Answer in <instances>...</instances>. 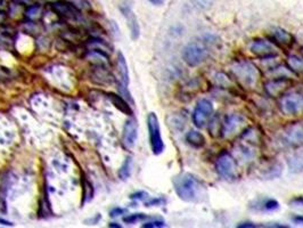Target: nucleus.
Segmentation results:
<instances>
[{
	"mask_svg": "<svg viewBox=\"0 0 303 228\" xmlns=\"http://www.w3.org/2000/svg\"><path fill=\"white\" fill-rule=\"evenodd\" d=\"M292 221L297 225H303V216H294L292 217Z\"/></svg>",
	"mask_w": 303,
	"mask_h": 228,
	"instance_id": "nucleus-34",
	"label": "nucleus"
},
{
	"mask_svg": "<svg viewBox=\"0 0 303 228\" xmlns=\"http://www.w3.org/2000/svg\"><path fill=\"white\" fill-rule=\"evenodd\" d=\"M293 87V81L288 77H275L264 83L266 94L270 97H281Z\"/></svg>",
	"mask_w": 303,
	"mask_h": 228,
	"instance_id": "nucleus-13",
	"label": "nucleus"
},
{
	"mask_svg": "<svg viewBox=\"0 0 303 228\" xmlns=\"http://www.w3.org/2000/svg\"><path fill=\"white\" fill-rule=\"evenodd\" d=\"M287 68L292 73L303 74V57L300 55H290L287 57Z\"/></svg>",
	"mask_w": 303,
	"mask_h": 228,
	"instance_id": "nucleus-23",
	"label": "nucleus"
},
{
	"mask_svg": "<svg viewBox=\"0 0 303 228\" xmlns=\"http://www.w3.org/2000/svg\"><path fill=\"white\" fill-rule=\"evenodd\" d=\"M246 127V119L242 114L233 113L221 121V128H220V136L223 138H232L236 135L243 133Z\"/></svg>",
	"mask_w": 303,
	"mask_h": 228,
	"instance_id": "nucleus-6",
	"label": "nucleus"
},
{
	"mask_svg": "<svg viewBox=\"0 0 303 228\" xmlns=\"http://www.w3.org/2000/svg\"><path fill=\"white\" fill-rule=\"evenodd\" d=\"M106 96L107 99L111 101V103L116 106L119 111H121L122 113H125L127 115L134 114V111H132L129 103H128V101L125 99V97H122L121 95H118V94H113V92H107Z\"/></svg>",
	"mask_w": 303,
	"mask_h": 228,
	"instance_id": "nucleus-19",
	"label": "nucleus"
},
{
	"mask_svg": "<svg viewBox=\"0 0 303 228\" xmlns=\"http://www.w3.org/2000/svg\"><path fill=\"white\" fill-rule=\"evenodd\" d=\"M146 218H147V216H146L145 213H132V215L123 218V221H125L126 224L132 225V224H136V222L146 219Z\"/></svg>",
	"mask_w": 303,
	"mask_h": 228,
	"instance_id": "nucleus-26",
	"label": "nucleus"
},
{
	"mask_svg": "<svg viewBox=\"0 0 303 228\" xmlns=\"http://www.w3.org/2000/svg\"><path fill=\"white\" fill-rule=\"evenodd\" d=\"M164 226H165V222L162 219L152 220V221L145 222V224H143V227H145V228H161V227H164Z\"/></svg>",
	"mask_w": 303,
	"mask_h": 228,
	"instance_id": "nucleus-28",
	"label": "nucleus"
},
{
	"mask_svg": "<svg viewBox=\"0 0 303 228\" xmlns=\"http://www.w3.org/2000/svg\"><path fill=\"white\" fill-rule=\"evenodd\" d=\"M148 2H150L152 4L154 5H162L165 3V0H148Z\"/></svg>",
	"mask_w": 303,
	"mask_h": 228,
	"instance_id": "nucleus-36",
	"label": "nucleus"
},
{
	"mask_svg": "<svg viewBox=\"0 0 303 228\" xmlns=\"http://www.w3.org/2000/svg\"><path fill=\"white\" fill-rule=\"evenodd\" d=\"M108 227H114V228H121L122 226L117 224V222H111V224H108Z\"/></svg>",
	"mask_w": 303,
	"mask_h": 228,
	"instance_id": "nucleus-37",
	"label": "nucleus"
},
{
	"mask_svg": "<svg viewBox=\"0 0 303 228\" xmlns=\"http://www.w3.org/2000/svg\"><path fill=\"white\" fill-rule=\"evenodd\" d=\"M288 169L292 174H299L303 171V156L302 155H292L287 160Z\"/></svg>",
	"mask_w": 303,
	"mask_h": 228,
	"instance_id": "nucleus-24",
	"label": "nucleus"
},
{
	"mask_svg": "<svg viewBox=\"0 0 303 228\" xmlns=\"http://www.w3.org/2000/svg\"><path fill=\"white\" fill-rule=\"evenodd\" d=\"M120 11L122 12L123 16H125V18L128 22V26H129L132 40H137L139 38V35H140V27L138 24V21H137L136 14L134 13V11H132L131 4L128 3L127 0L122 2L120 5Z\"/></svg>",
	"mask_w": 303,
	"mask_h": 228,
	"instance_id": "nucleus-15",
	"label": "nucleus"
},
{
	"mask_svg": "<svg viewBox=\"0 0 303 228\" xmlns=\"http://www.w3.org/2000/svg\"><path fill=\"white\" fill-rule=\"evenodd\" d=\"M13 2L18 6H29L32 4V0H13Z\"/></svg>",
	"mask_w": 303,
	"mask_h": 228,
	"instance_id": "nucleus-32",
	"label": "nucleus"
},
{
	"mask_svg": "<svg viewBox=\"0 0 303 228\" xmlns=\"http://www.w3.org/2000/svg\"><path fill=\"white\" fill-rule=\"evenodd\" d=\"M284 146L297 148L303 146V122H294L284 128L281 134Z\"/></svg>",
	"mask_w": 303,
	"mask_h": 228,
	"instance_id": "nucleus-9",
	"label": "nucleus"
},
{
	"mask_svg": "<svg viewBox=\"0 0 303 228\" xmlns=\"http://www.w3.org/2000/svg\"><path fill=\"white\" fill-rule=\"evenodd\" d=\"M250 207L255 211L269 212V211L278 210L279 202L275 199H259L256 200V201L252 202Z\"/></svg>",
	"mask_w": 303,
	"mask_h": 228,
	"instance_id": "nucleus-17",
	"label": "nucleus"
},
{
	"mask_svg": "<svg viewBox=\"0 0 303 228\" xmlns=\"http://www.w3.org/2000/svg\"><path fill=\"white\" fill-rule=\"evenodd\" d=\"M127 212L126 209L123 208H113L111 211H109V216H111L112 218H117L119 216H122L125 215V213Z\"/></svg>",
	"mask_w": 303,
	"mask_h": 228,
	"instance_id": "nucleus-30",
	"label": "nucleus"
},
{
	"mask_svg": "<svg viewBox=\"0 0 303 228\" xmlns=\"http://www.w3.org/2000/svg\"><path fill=\"white\" fill-rule=\"evenodd\" d=\"M138 137V124L135 119H129L126 121L123 125L122 132V144L126 148H132L135 146Z\"/></svg>",
	"mask_w": 303,
	"mask_h": 228,
	"instance_id": "nucleus-16",
	"label": "nucleus"
},
{
	"mask_svg": "<svg viewBox=\"0 0 303 228\" xmlns=\"http://www.w3.org/2000/svg\"><path fill=\"white\" fill-rule=\"evenodd\" d=\"M117 71H118V86L119 89L121 90V96L125 97L127 101H130L131 103L132 97L130 92L128 91V86H129V70H128V64L125 55L121 52L118 53L117 57Z\"/></svg>",
	"mask_w": 303,
	"mask_h": 228,
	"instance_id": "nucleus-12",
	"label": "nucleus"
},
{
	"mask_svg": "<svg viewBox=\"0 0 303 228\" xmlns=\"http://www.w3.org/2000/svg\"><path fill=\"white\" fill-rule=\"evenodd\" d=\"M213 113L214 108L212 102L208 99H202L197 102L195 109L193 111V122H194L197 128H204L210 123Z\"/></svg>",
	"mask_w": 303,
	"mask_h": 228,
	"instance_id": "nucleus-8",
	"label": "nucleus"
},
{
	"mask_svg": "<svg viewBox=\"0 0 303 228\" xmlns=\"http://www.w3.org/2000/svg\"><path fill=\"white\" fill-rule=\"evenodd\" d=\"M250 52L260 59H274L279 55L277 46H275L269 39L262 38L252 41Z\"/></svg>",
	"mask_w": 303,
	"mask_h": 228,
	"instance_id": "nucleus-11",
	"label": "nucleus"
},
{
	"mask_svg": "<svg viewBox=\"0 0 303 228\" xmlns=\"http://www.w3.org/2000/svg\"><path fill=\"white\" fill-rule=\"evenodd\" d=\"M131 168H132V159L130 156H128L123 162L122 166L119 169V178L121 180H127L131 175Z\"/></svg>",
	"mask_w": 303,
	"mask_h": 228,
	"instance_id": "nucleus-25",
	"label": "nucleus"
},
{
	"mask_svg": "<svg viewBox=\"0 0 303 228\" xmlns=\"http://www.w3.org/2000/svg\"><path fill=\"white\" fill-rule=\"evenodd\" d=\"M7 18H8V14H6V12L4 11H0V24H4V23L7 21Z\"/></svg>",
	"mask_w": 303,
	"mask_h": 228,
	"instance_id": "nucleus-33",
	"label": "nucleus"
},
{
	"mask_svg": "<svg viewBox=\"0 0 303 228\" xmlns=\"http://www.w3.org/2000/svg\"><path fill=\"white\" fill-rule=\"evenodd\" d=\"M290 206L293 208H303V195L292 199L290 201Z\"/></svg>",
	"mask_w": 303,
	"mask_h": 228,
	"instance_id": "nucleus-29",
	"label": "nucleus"
},
{
	"mask_svg": "<svg viewBox=\"0 0 303 228\" xmlns=\"http://www.w3.org/2000/svg\"><path fill=\"white\" fill-rule=\"evenodd\" d=\"M268 39L278 48L283 49H290L295 43L294 37L282 27H274L272 31H269Z\"/></svg>",
	"mask_w": 303,
	"mask_h": 228,
	"instance_id": "nucleus-14",
	"label": "nucleus"
},
{
	"mask_svg": "<svg viewBox=\"0 0 303 228\" xmlns=\"http://www.w3.org/2000/svg\"><path fill=\"white\" fill-rule=\"evenodd\" d=\"M208 50L200 43L188 44L182 50V58L192 68L199 67L208 58Z\"/></svg>",
	"mask_w": 303,
	"mask_h": 228,
	"instance_id": "nucleus-10",
	"label": "nucleus"
},
{
	"mask_svg": "<svg viewBox=\"0 0 303 228\" xmlns=\"http://www.w3.org/2000/svg\"><path fill=\"white\" fill-rule=\"evenodd\" d=\"M278 106L281 112L287 116L303 114V85L291 87L279 97Z\"/></svg>",
	"mask_w": 303,
	"mask_h": 228,
	"instance_id": "nucleus-3",
	"label": "nucleus"
},
{
	"mask_svg": "<svg viewBox=\"0 0 303 228\" xmlns=\"http://www.w3.org/2000/svg\"><path fill=\"white\" fill-rule=\"evenodd\" d=\"M44 15V8L39 4H31L24 9V16L27 21H39Z\"/></svg>",
	"mask_w": 303,
	"mask_h": 228,
	"instance_id": "nucleus-20",
	"label": "nucleus"
},
{
	"mask_svg": "<svg viewBox=\"0 0 303 228\" xmlns=\"http://www.w3.org/2000/svg\"><path fill=\"white\" fill-rule=\"evenodd\" d=\"M0 224L4 225V226H13V225H14V224H12L11 221L5 220V219H2V218H0Z\"/></svg>",
	"mask_w": 303,
	"mask_h": 228,
	"instance_id": "nucleus-35",
	"label": "nucleus"
},
{
	"mask_svg": "<svg viewBox=\"0 0 303 228\" xmlns=\"http://www.w3.org/2000/svg\"><path fill=\"white\" fill-rule=\"evenodd\" d=\"M167 202L163 198H155V199H149L147 202H145L146 207H160L163 206V204Z\"/></svg>",
	"mask_w": 303,
	"mask_h": 228,
	"instance_id": "nucleus-27",
	"label": "nucleus"
},
{
	"mask_svg": "<svg viewBox=\"0 0 303 228\" xmlns=\"http://www.w3.org/2000/svg\"><path fill=\"white\" fill-rule=\"evenodd\" d=\"M86 47L93 50H99V52L109 54L111 53V47H109L106 41H104L99 38H90L86 41Z\"/></svg>",
	"mask_w": 303,
	"mask_h": 228,
	"instance_id": "nucleus-21",
	"label": "nucleus"
},
{
	"mask_svg": "<svg viewBox=\"0 0 303 228\" xmlns=\"http://www.w3.org/2000/svg\"><path fill=\"white\" fill-rule=\"evenodd\" d=\"M86 59H88L94 67H109L108 54L99 52V50L88 49V52L86 54Z\"/></svg>",
	"mask_w": 303,
	"mask_h": 228,
	"instance_id": "nucleus-18",
	"label": "nucleus"
},
{
	"mask_svg": "<svg viewBox=\"0 0 303 228\" xmlns=\"http://www.w3.org/2000/svg\"><path fill=\"white\" fill-rule=\"evenodd\" d=\"M50 8L55 15L58 16L62 21L78 23L82 20V14L75 5L57 0L50 4Z\"/></svg>",
	"mask_w": 303,
	"mask_h": 228,
	"instance_id": "nucleus-7",
	"label": "nucleus"
},
{
	"mask_svg": "<svg viewBox=\"0 0 303 228\" xmlns=\"http://www.w3.org/2000/svg\"><path fill=\"white\" fill-rule=\"evenodd\" d=\"M186 141L191 146L195 148H201L205 145V137L203 136V134L197 132V130H191L186 135Z\"/></svg>",
	"mask_w": 303,
	"mask_h": 228,
	"instance_id": "nucleus-22",
	"label": "nucleus"
},
{
	"mask_svg": "<svg viewBox=\"0 0 303 228\" xmlns=\"http://www.w3.org/2000/svg\"><path fill=\"white\" fill-rule=\"evenodd\" d=\"M146 198H148V194L144 192V190H140V192H136L130 195L131 200H139V201H143Z\"/></svg>",
	"mask_w": 303,
	"mask_h": 228,
	"instance_id": "nucleus-31",
	"label": "nucleus"
},
{
	"mask_svg": "<svg viewBox=\"0 0 303 228\" xmlns=\"http://www.w3.org/2000/svg\"><path fill=\"white\" fill-rule=\"evenodd\" d=\"M173 189L178 198L185 202L202 203L209 198L208 186L191 172H181L173 178Z\"/></svg>",
	"mask_w": 303,
	"mask_h": 228,
	"instance_id": "nucleus-1",
	"label": "nucleus"
},
{
	"mask_svg": "<svg viewBox=\"0 0 303 228\" xmlns=\"http://www.w3.org/2000/svg\"><path fill=\"white\" fill-rule=\"evenodd\" d=\"M214 168L220 178L233 181L238 178V165L231 153L222 152L217 156Z\"/></svg>",
	"mask_w": 303,
	"mask_h": 228,
	"instance_id": "nucleus-4",
	"label": "nucleus"
},
{
	"mask_svg": "<svg viewBox=\"0 0 303 228\" xmlns=\"http://www.w3.org/2000/svg\"><path fill=\"white\" fill-rule=\"evenodd\" d=\"M231 72L237 82L244 88H253L259 81V69L251 60L241 59L233 63Z\"/></svg>",
	"mask_w": 303,
	"mask_h": 228,
	"instance_id": "nucleus-2",
	"label": "nucleus"
},
{
	"mask_svg": "<svg viewBox=\"0 0 303 228\" xmlns=\"http://www.w3.org/2000/svg\"><path fill=\"white\" fill-rule=\"evenodd\" d=\"M147 129L149 136V145L150 150L154 155L162 154L164 151V142L161 135V127L159 122V118L154 112H150L147 115Z\"/></svg>",
	"mask_w": 303,
	"mask_h": 228,
	"instance_id": "nucleus-5",
	"label": "nucleus"
}]
</instances>
